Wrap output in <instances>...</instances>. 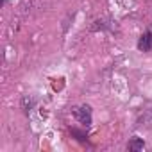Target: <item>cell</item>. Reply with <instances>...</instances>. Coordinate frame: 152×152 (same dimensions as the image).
Returning a JSON list of instances; mask_svg holds the SVG:
<instances>
[{
	"label": "cell",
	"instance_id": "obj_1",
	"mask_svg": "<svg viewBox=\"0 0 152 152\" xmlns=\"http://www.w3.org/2000/svg\"><path fill=\"white\" fill-rule=\"evenodd\" d=\"M72 113H73V116L77 118L81 124H84V125H90V124H91V109H90V106L73 107Z\"/></svg>",
	"mask_w": 152,
	"mask_h": 152
},
{
	"label": "cell",
	"instance_id": "obj_2",
	"mask_svg": "<svg viewBox=\"0 0 152 152\" xmlns=\"http://www.w3.org/2000/svg\"><path fill=\"white\" fill-rule=\"evenodd\" d=\"M138 125H143L147 129H152V102L143 109V113L138 118Z\"/></svg>",
	"mask_w": 152,
	"mask_h": 152
},
{
	"label": "cell",
	"instance_id": "obj_3",
	"mask_svg": "<svg viewBox=\"0 0 152 152\" xmlns=\"http://www.w3.org/2000/svg\"><path fill=\"white\" fill-rule=\"evenodd\" d=\"M138 48L143 50V52H148L152 48V32H143L140 36V41H138Z\"/></svg>",
	"mask_w": 152,
	"mask_h": 152
},
{
	"label": "cell",
	"instance_id": "obj_4",
	"mask_svg": "<svg viewBox=\"0 0 152 152\" xmlns=\"http://www.w3.org/2000/svg\"><path fill=\"white\" fill-rule=\"evenodd\" d=\"M127 148L129 150H143L145 148V143L141 138H132L129 143H127Z\"/></svg>",
	"mask_w": 152,
	"mask_h": 152
}]
</instances>
